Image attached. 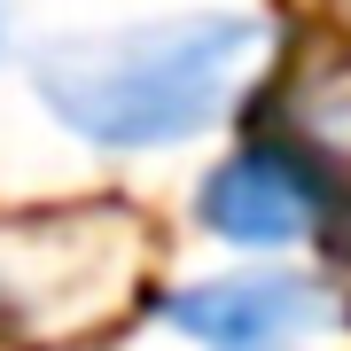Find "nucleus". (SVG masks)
<instances>
[{"mask_svg": "<svg viewBox=\"0 0 351 351\" xmlns=\"http://www.w3.org/2000/svg\"><path fill=\"white\" fill-rule=\"evenodd\" d=\"M274 63V16L258 8H180L101 32H63L32 47V101L78 149L172 156L211 141Z\"/></svg>", "mask_w": 351, "mask_h": 351, "instance_id": "nucleus-1", "label": "nucleus"}, {"mask_svg": "<svg viewBox=\"0 0 351 351\" xmlns=\"http://www.w3.org/2000/svg\"><path fill=\"white\" fill-rule=\"evenodd\" d=\"M343 226V180L297 133H258L195 180V234L242 258H297Z\"/></svg>", "mask_w": 351, "mask_h": 351, "instance_id": "nucleus-2", "label": "nucleus"}, {"mask_svg": "<svg viewBox=\"0 0 351 351\" xmlns=\"http://www.w3.org/2000/svg\"><path fill=\"white\" fill-rule=\"evenodd\" d=\"M156 328L180 351H313L343 328V289L320 265H226L172 281L156 297Z\"/></svg>", "mask_w": 351, "mask_h": 351, "instance_id": "nucleus-3", "label": "nucleus"}, {"mask_svg": "<svg viewBox=\"0 0 351 351\" xmlns=\"http://www.w3.org/2000/svg\"><path fill=\"white\" fill-rule=\"evenodd\" d=\"M289 125H297V141L320 164H351V55L343 63H320L289 94Z\"/></svg>", "mask_w": 351, "mask_h": 351, "instance_id": "nucleus-4", "label": "nucleus"}, {"mask_svg": "<svg viewBox=\"0 0 351 351\" xmlns=\"http://www.w3.org/2000/svg\"><path fill=\"white\" fill-rule=\"evenodd\" d=\"M0 55H8V8H0Z\"/></svg>", "mask_w": 351, "mask_h": 351, "instance_id": "nucleus-5", "label": "nucleus"}]
</instances>
